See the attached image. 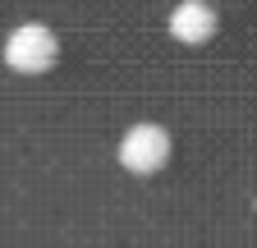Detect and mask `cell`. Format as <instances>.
Returning <instances> with one entry per match:
<instances>
[{
  "mask_svg": "<svg viewBox=\"0 0 257 248\" xmlns=\"http://www.w3.org/2000/svg\"><path fill=\"white\" fill-rule=\"evenodd\" d=\"M55 55H60V42H55L51 28H42V23L14 28L10 42H5V65L19 69V74H46L55 65Z\"/></svg>",
  "mask_w": 257,
  "mask_h": 248,
  "instance_id": "cell-1",
  "label": "cell"
},
{
  "mask_svg": "<svg viewBox=\"0 0 257 248\" xmlns=\"http://www.w3.org/2000/svg\"><path fill=\"white\" fill-rule=\"evenodd\" d=\"M119 161L124 170L134 175H152L170 161V134L161 129V124H134L124 138H119Z\"/></svg>",
  "mask_w": 257,
  "mask_h": 248,
  "instance_id": "cell-2",
  "label": "cell"
},
{
  "mask_svg": "<svg viewBox=\"0 0 257 248\" xmlns=\"http://www.w3.org/2000/svg\"><path fill=\"white\" fill-rule=\"evenodd\" d=\"M216 33V14L207 0H184V5H175L170 14V37L175 42H207Z\"/></svg>",
  "mask_w": 257,
  "mask_h": 248,
  "instance_id": "cell-3",
  "label": "cell"
}]
</instances>
